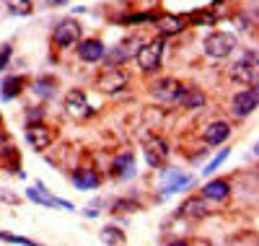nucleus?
Masks as SVG:
<instances>
[{
  "instance_id": "9b49d317",
  "label": "nucleus",
  "mask_w": 259,
  "mask_h": 246,
  "mask_svg": "<svg viewBox=\"0 0 259 246\" xmlns=\"http://www.w3.org/2000/svg\"><path fill=\"white\" fill-rule=\"evenodd\" d=\"M78 47V55H80V60L83 62H99V60H104V44L99 42V39H85V42H78L75 44Z\"/></svg>"
},
{
  "instance_id": "423d86ee",
  "label": "nucleus",
  "mask_w": 259,
  "mask_h": 246,
  "mask_svg": "<svg viewBox=\"0 0 259 246\" xmlns=\"http://www.w3.org/2000/svg\"><path fill=\"white\" fill-rule=\"evenodd\" d=\"M145 158H148V163L153 166V169L163 166V163H166V158H168V145H166L161 138L150 135V138L145 140Z\"/></svg>"
},
{
  "instance_id": "7ed1b4c3",
  "label": "nucleus",
  "mask_w": 259,
  "mask_h": 246,
  "mask_svg": "<svg viewBox=\"0 0 259 246\" xmlns=\"http://www.w3.org/2000/svg\"><path fill=\"white\" fill-rule=\"evenodd\" d=\"M52 42L57 44L60 50L75 47V44L80 42V24H78L75 18H65V21H60V24L55 26V31H52Z\"/></svg>"
},
{
  "instance_id": "20e7f679",
  "label": "nucleus",
  "mask_w": 259,
  "mask_h": 246,
  "mask_svg": "<svg viewBox=\"0 0 259 246\" xmlns=\"http://www.w3.org/2000/svg\"><path fill=\"white\" fill-rule=\"evenodd\" d=\"M231 78L244 86H256V52H246L241 62H236L231 68Z\"/></svg>"
},
{
  "instance_id": "f03ea898",
  "label": "nucleus",
  "mask_w": 259,
  "mask_h": 246,
  "mask_svg": "<svg viewBox=\"0 0 259 246\" xmlns=\"http://www.w3.org/2000/svg\"><path fill=\"white\" fill-rule=\"evenodd\" d=\"M233 50H236V36H233V34L212 31V34L205 39V55H207V57L223 60V57H228Z\"/></svg>"
},
{
  "instance_id": "4be33fe9",
  "label": "nucleus",
  "mask_w": 259,
  "mask_h": 246,
  "mask_svg": "<svg viewBox=\"0 0 259 246\" xmlns=\"http://www.w3.org/2000/svg\"><path fill=\"white\" fill-rule=\"evenodd\" d=\"M182 215H192V218H202V215H207L205 202H202V199H189V202L182 208Z\"/></svg>"
},
{
  "instance_id": "6e6552de",
  "label": "nucleus",
  "mask_w": 259,
  "mask_h": 246,
  "mask_svg": "<svg viewBox=\"0 0 259 246\" xmlns=\"http://www.w3.org/2000/svg\"><path fill=\"white\" fill-rule=\"evenodd\" d=\"M65 109H68V114H73L75 119H85L91 114L89 99H85L83 91H68V96H65Z\"/></svg>"
},
{
  "instance_id": "4468645a",
  "label": "nucleus",
  "mask_w": 259,
  "mask_h": 246,
  "mask_svg": "<svg viewBox=\"0 0 259 246\" xmlns=\"http://www.w3.org/2000/svg\"><path fill=\"white\" fill-rule=\"evenodd\" d=\"M231 194V184L223 182V179H215V182H207L202 189V199H212V202H221Z\"/></svg>"
},
{
  "instance_id": "f257e3e1",
  "label": "nucleus",
  "mask_w": 259,
  "mask_h": 246,
  "mask_svg": "<svg viewBox=\"0 0 259 246\" xmlns=\"http://www.w3.org/2000/svg\"><path fill=\"white\" fill-rule=\"evenodd\" d=\"M163 47H166L163 36H158V39H153V42H145V44H140V47H138L135 60H138V65H140L143 73H150V70H158V68H161Z\"/></svg>"
},
{
  "instance_id": "1a4fd4ad",
  "label": "nucleus",
  "mask_w": 259,
  "mask_h": 246,
  "mask_svg": "<svg viewBox=\"0 0 259 246\" xmlns=\"http://www.w3.org/2000/svg\"><path fill=\"white\" fill-rule=\"evenodd\" d=\"M127 86V75L119 70V68H106L104 75L99 78V88L101 91H109V94H117Z\"/></svg>"
},
{
  "instance_id": "cd10ccee",
  "label": "nucleus",
  "mask_w": 259,
  "mask_h": 246,
  "mask_svg": "<svg viewBox=\"0 0 259 246\" xmlns=\"http://www.w3.org/2000/svg\"><path fill=\"white\" fill-rule=\"evenodd\" d=\"M0 238H6V241H11V243H21V246H39V243H34V241H29V238H21V236H8V233H0Z\"/></svg>"
},
{
  "instance_id": "39448f33",
  "label": "nucleus",
  "mask_w": 259,
  "mask_h": 246,
  "mask_svg": "<svg viewBox=\"0 0 259 246\" xmlns=\"http://www.w3.org/2000/svg\"><path fill=\"white\" fill-rule=\"evenodd\" d=\"M256 104H259V94H256V86H254V88H246V91L233 96L231 111H233V117H249L256 109Z\"/></svg>"
},
{
  "instance_id": "473e14b6",
  "label": "nucleus",
  "mask_w": 259,
  "mask_h": 246,
  "mask_svg": "<svg viewBox=\"0 0 259 246\" xmlns=\"http://www.w3.org/2000/svg\"><path fill=\"white\" fill-rule=\"evenodd\" d=\"M168 246H189L187 241H177V243H168Z\"/></svg>"
},
{
  "instance_id": "dca6fc26",
  "label": "nucleus",
  "mask_w": 259,
  "mask_h": 246,
  "mask_svg": "<svg viewBox=\"0 0 259 246\" xmlns=\"http://www.w3.org/2000/svg\"><path fill=\"white\" fill-rule=\"evenodd\" d=\"M156 24H158L161 34H179V31L187 26L182 16H158Z\"/></svg>"
},
{
  "instance_id": "2f4dec72",
  "label": "nucleus",
  "mask_w": 259,
  "mask_h": 246,
  "mask_svg": "<svg viewBox=\"0 0 259 246\" xmlns=\"http://www.w3.org/2000/svg\"><path fill=\"white\" fill-rule=\"evenodd\" d=\"M45 3H47V6H65L68 0H45Z\"/></svg>"
},
{
  "instance_id": "a211bd4d",
  "label": "nucleus",
  "mask_w": 259,
  "mask_h": 246,
  "mask_svg": "<svg viewBox=\"0 0 259 246\" xmlns=\"http://www.w3.org/2000/svg\"><path fill=\"white\" fill-rule=\"evenodd\" d=\"M114 174L127 179V176H133L135 174V155L133 153H122L119 158L114 161Z\"/></svg>"
},
{
  "instance_id": "a878e982",
  "label": "nucleus",
  "mask_w": 259,
  "mask_h": 246,
  "mask_svg": "<svg viewBox=\"0 0 259 246\" xmlns=\"http://www.w3.org/2000/svg\"><path fill=\"white\" fill-rule=\"evenodd\" d=\"M226 158H228V150L223 148V150H221L218 155H215V158H212V161H210V163H207V166H205L202 171H205V174H212V171H215V169H218V166H221V163H223Z\"/></svg>"
},
{
  "instance_id": "ddd939ff",
  "label": "nucleus",
  "mask_w": 259,
  "mask_h": 246,
  "mask_svg": "<svg viewBox=\"0 0 259 246\" xmlns=\"http://www.w3.org/2000/svg\"><path fill=\"white\" fill-rule=\"evenodd\" d=\"M177 104H182L184 109H200V106H205V94L200 91V88H194V86H184Z\"/></svg>"
},
{
  "instance_id": "c756f323",
  "label": "nucleus",
  "mask_w": 259,
  "mask_h": 246,
  "mask_svg": "<svg viewBox=\"0 0 259 246\" xmlns=\"http://www.w3.org/2000/svg\"><path fill=\"white\" fill-rule=\"evenodd\" d=\"M8 60H11V47H3V50H0V70L8 65Z\"/></svg>"
},
{
  "instance_id": "412c9836",
  "label": "nucleus",
  "mask_w": 259,
  "mask_h": 246,
  "mask_svg": "<svg viewBox=\"0 0 259 246\" xmlns=\"http://www.w3.org/2000/svg\"><path fill=\"white\" fill-rule=\"evenodd\" d=\"M153 21H158V13H133V16H124L122 18V24L130 26V24H153Z\"/></svg>"
},
{
  "instance_id": "2eb2a0df",
  "label": "nucleus",
  "mask_w": 259,
  "mask_h": 246,
  "mask_svg": "<svg viewBox=\"0 0 259 246\" xmlns=\"http://www.w3.org/2000/svg\"><path fill=\"white\" fill-rule=\"evenodd\" d=\"M73 182H75V187H78L80 192L96 189V187H99V174H96L94 169H78V171L73 174Z\"/></svg>"
},
{
  "instance_id": "5701e85b",
  "label": "nucleus",
  "mask_w": 259,
  "mask_h": 246,
  "mask_svg": "<svg viewBox=\"0 0 259 246\" xmlns=\"http://www.w3.org/2000/svg\"><path fill=\"white\" fill-rule=\"evenodd\" d=\"M6 6H8V11H11V13L24 16V13H29V11H31V0H6Z\"/></svg>"
},
{
  "instance_id": "6ab92c4d",
  "label": "nucleus",
  "mask_w": 259,
  "mask_h": 246,
  "mask_svg": "<svg viewBox=\"0 0 259 246\" xmlns=\"http://www.w3.org/2000/svg\"><path fill=\"white\" fill-rule=\"evenodd\" d=\"M26 197H29V199H34L36 205H45V208H52V205H57V197H50L45 187H36V189H26Z\"/></svg>"
},
{
  "instance_id": "aec40b11",
  "label": "nucleus",
  "mask_w": 259,
  "mask_h": 246,
  "mask_svg": "<svg viewBox=\"0 0 259 246\" xmlns=\"http://www.w3.org/2000/svg\"><path fill=\"white\" fill-rule=\"evenodd\" d=\"M21 86H24V78L16 75V78H8L3 83V88H0V94H3V99H16L21 94Z\"/></svg>"
},
{
  "instance_id": "7c9ffc66",
  "label": "nucleus",
  "mask_w": 259,
  "mask_h": 246,
  "mask_svg": "<svg viewBox=\"0 0 259 246\" xmlns=\"http://www.w3.org/2000/svg\"><path fill=\"white\" fill-rule=\"evenodd\" d=\"M127 208H133V205H130V202H117V205H114L117 213H127Z\"/></svg>"
},
{
  "instance_id": "bb28decb",
  "label": "nucleus",
  "mask_w": 259,
  "mask_h": 246,
  "mask_svg": "<svg viewBox=\"0 0 259 246\" xmlns=\"http://www.w3.org/2000/svg\"><path fill=\"white\" fill-rule=\"evenodd\" d=\"M8 155H16L11 148V140L6 135H0V158H8Z\"/></svg>"
},
{
  "instance_id": "f3484780",
  "label": "nucleus",
  "mask_w": 259,
  "mask_h": 246,
  "mask_svg": "<svg viewBox=\"0 0 259 246\" xmlns=\"http://www.w3.org/2000/svg\"><path fill=\"white\" fill-rule=\"evenodd\" d=\"M194 184V176H184L179 171H171V182L163 187V194H174V192H182L184 187H192Z\"/></svg>"
},
{
  "instance_id": "f8f14e48",
  "label": "nucleus",
  "mask_w": 259,
  "mask_h": 246,
  "mask_svg": "<svg viewBox=\"0 0 259 246\" xmlns=\"http://www.w3.org/2000/svg\"><path fill=\"white\" fill-rule=\"evenodd\" d=\"M228 135H231V125L228 122H210L207 127H205V143L207 145H221V143H226L228 140Z\"/></svg>"
},
{
  "instance_id": "0eeeda50",
  "label": "nucleus",
  "mask_w": 259,
  "mask_h": 246,
  "mask_svg": "<svg viewBox=\"0 0 259 246\" xmlns=\"http://www.w3.org/2000/svg\"><path fill=\"white\" fill-rule=\"evenodd\" d=\"M182 83H177V80H171V78H166V80H158V83H153V88H150V94H153L158 101H163V104H177V99H179V94H182Z\"/></svg>"
},
{
  "instance_id": "b1692460",
  "label": "nucleus",
  "mask_w": 259,
  "mask_h": 246,
  "mask_svg": "<svg viewBox=\"0 0 259 246\" xmlns=\"http://www.w3.org/2000/svg\"><path fill=\"white\" fill-rule=\"evenodd\" d=\"M192 24H197V26H212L215 24V16L210 11H197V13H192Z\"/></svg>"
},
{
  "instance_id": "9d476101",
  "label": "nucleus",
  "mask_w": 259,
  "mask_h": 246,
  "mask_svg": "<svg viewBox=\"0 0 259 246\" xmlns=\"http://www.w3.org/2000/svg\"><path fill=\"white\" fill-rule=\"evenodd\" d=\"M26 140H29L36 150H45V148H50V143H52V132H50L47 125L34 122V125H29V130H26Z\"/></svg>"
},
{
  "instance_id": "393cba45",
  "label": "nucleus",
  "mask_w": 259,
  "mask_h": 246,
  "mask_svg": "<svg viewBox=\"0 0 259 246\" xmlns=\"http://www.w3.org/2000/svg\"><path fill=\"white\" fill-rule=\"evenodd\" d=\"M101 241H106V243H122V241H124V233H122L119 228H104Z\"/></svg>"
},
{
  "instance_id": "c85d7f7f",
  "label": "nucleus",
  "mask_w": 259,
  "mask_h": 246,
  "mask_svg": "<svg viewBox=\"0 0 259 246\" xmlns=\"http://www.w3.org/2000/svg\"><path fill=\"white\" fill-rule=\"evenodd\" d=\"M34 91H36L39 96H52V91H55V88H52L50 83H45V80H39V83L34 86Z\"/></svg>"
}]
</instances>
